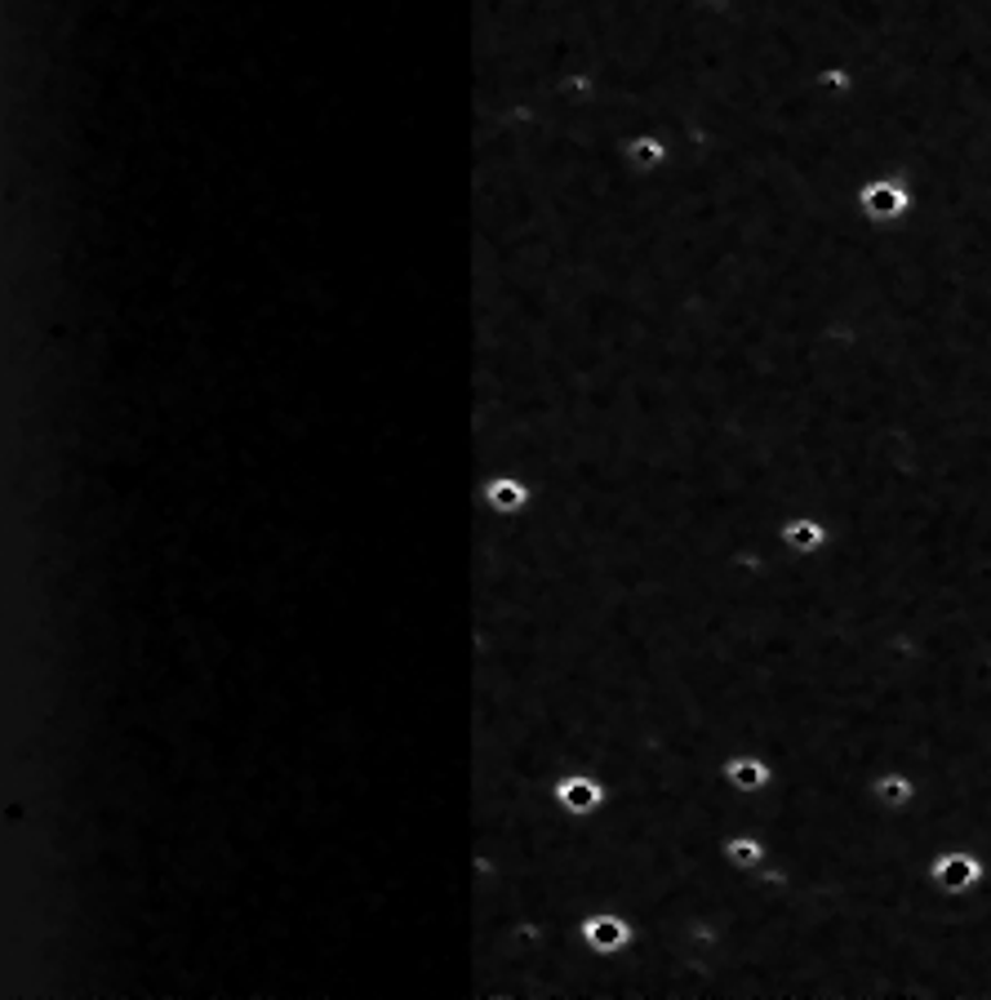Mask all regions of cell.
<instances>
[{"instance_id": "obj_7", "label": "cell", "mask_w": 991, "mask_h": 1000, "mask_svg": "<svg viewBox=\"0 0 991 1000\" xmlns=\"http://www.w3.org/2000/svg\"><path fill=\"white\" fill-rule=\"evenodd\" d=\"M480 503H484L493 517L512 521V517H525V512H530L534 489H530V480H521L516 471H499L493 480L480 485Z\"/></svg>"}, {"instance_id": "obj_6", "label": "cell", "mask_w": 991, "mask_h": 1000, "mask_svg": "<svg viewBox=\"0 0 991 1000\" xmlns=\"http://www.w3.org/2000/svg\"><path fill=\"white\" fill-rule=\"evenodd\" d=\"M721 783L729 791H738V796H760V791L774 787V760L760 756V752H747V747L743 752H729L721 760Z\"/></svg>"}, {"instance_id": "obj_2", "label": "cell", "mask_w": 991, "mask_h": 1000, "mask_svg": "<svg viewBox=\"0 0 991 1000\" xmlns=\"http://www.w3.org/2000/svg\"><path fill=\"white\" fill-rule=\"evenodd\" d=\"M912 205H916V192H912L907 174H876L854 192V210L867 223H898L912 214Z\"/></svg>"}, {"instance_id": "obj_5", "label": "cell", "mask_w": 991, "mask_h": 1000, "mask_svg": "<svg viewBox=\"0 0 991 1000\" xmlns=\"http://www.w3.org/2000/svg\"><path fill=\"white\" fill-rule=\"evenodd\" d=\"M867 796H872V805L881 813H907L920 800V778L912 769H903V765H885V769L872 774Z\"/></svg>"}, {"instance_id": "obj_8", "label": "cell", "mask_w": 991, "mask_h": 1000, "mask_svg": "<svg viewBox=\"0 0 991 1000\" xmlns=\"http://www.w3.org/2000/svg\"><path fill=\"white\" fill-rule=\"evenodd\" d=\"M721 859H725L734 872L752 876V872H760V868L769 863V841L760 837V831L738 827V831H729V837L721 841Z\"/></svg>"}, {"instance_id": "obj_1", "label": "cell", "mask_w": 991, "mask_h": 1000, "mask_svg": "<svg viewBox=\"0 0 991 1000\" xmlns=\"http://www.w3.org/2000/svg\"><path fill=\"white\" fill-rule=\"evenodd\" d=\"M925 881L938 894H973L987 881V859L969 845H947L925 863Z\"/></svg>"}, {"instance_id": "obj_3", "label": "cell", "mask_w": 991, "mask_h": 1000, "mask_svg": "<svg viewBox=\"0 0 991 1000\" xmlns=\"http://www.w3.org/2000/svg\"><path fill=\"white\" fill-rule=\"evenodd\" d=\"M552 805L569 818H592L609 805V783L596 769H565L552 783Z\"/></svg>"}, {"instance_id": "obj_9", "label": "cell", "mask_w": 991, "mask_h": 1000, "mask_svg": "<svg viewBox=\"0 0 991 1000\" xmlns=\"http://www.w3.org/2000/svg\"><path fill=\"white\" fill-rule=\"evenodd\" d=\"M622 160L636 174H658L672 160V142H663L658 134H636V138L622 142Z\"/></svg>"}, {"instance_id": "obj_4", "label": "cell", "mask_w": 991, "mask_h": 1000, "mask_svg": "<svg viewBox=\"0 0 991 1000\" xmlns=\"http://www.w3.org/2000/svg\"><path fill=\"white\" fill-rule=\"evenodd\" d=\"M778 547L796 561H813L832 547V525L813 512H791L778 521Z\"/></svg>"}]
</instances>
